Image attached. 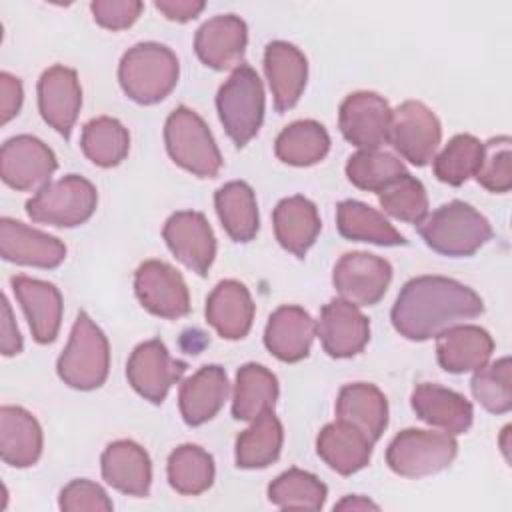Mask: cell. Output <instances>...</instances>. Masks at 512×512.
Listing matches in <instances>:
<instances>
[{
    "label": "cell",
    "instance_id": "obj_36",
    "mask_svg": "<svg viewBox=\"0 0 512 512\" xmlns=\"http://www.w3.org/2000/svg\"><path fill=\"white\" fill-rule=\"evenodd\" d=\"M284 430L274 412H264L252 426L236 438V464L240 468H264L272 464L282 450Z\"/></svg>",
    "mask_w": 512,
    "mask_h": 512
},
{
    "label": "cell",
    "instance_id": "obj_3",
    "mask_svg": "<svg viewBox=\"0 0 512 512\" xmlns=\"http://www.w3.org/2000/svg\"><path fill=\"white\" fill-rule=\"evenodd\" d=\"M180 74L176 54L158 42H140L120 60L118 80L124 94L138 104H156L176 86Z\"/></svg>",
    "mask_w": 512,
    "mask_h": 512
},
{
    "label": "cell",
    "instance_id": "obj_16",
    "mask_svg": "<svg viewBox=\"0 0 512 512\" xmlns=\"http://www.w3.org/2000/svg\"><path fill=\"white\" fill-rule=\"evenodd\" d=\"M316 332L328 356L350 358L368 344L370 322L354 304L334 298L322 308Z\"/></svg>",
    "mask_w": 512,
    "mask_h": 512
},
{
    "label": "cell",
    "instance_id": "obj_19",
    "mask_svg": "<svg viewBox=\"0 0 512 512\" xmlns=\"http://www.w3.org/2000/svg\"><path fill=\"white\" fill-rule=\"evenodd\" d=\"M0 254L4 260L36 266V268H56L66 258V246L50 234L34 230L18 220H0Z\"/></svg>",
    "mask_w": 512,
    "mask_h": 512
},
{
    "label": "cell",
    "instance_id": "obj_29",
    "mask_svg": "<svg viewBox=\"0 0 512 512\" xmlns=\"http://www.w3.org/2000/svg\"><path fill=\"white\" fill-rule=\"evenodd\" d=\"M372 444L374 442H370L360 430L342 420L326 424L316 438L318 456L342 476H350L368 466L372 458Z\"/></svg>",
    "mask_w": 512,
    "mask_h": 512
},
{
    "label": "cell",
    "instance_id": "obj_39",
    "mask_svg": "<svg viewBox=\"0 0 512 512\" xmlns=\"http://www.w3.org/2000/svg\"><path fill=\"white\" fill-rule=\"evenodd\" d=\"M408 174L404 162L390 152L380 148L360 150L352 154L346 162V176L348 180L362 190L368 192H382L400 176Z\"/></svg>",
    "mask_w": 512,
    "mask_h": 512
},
{
    "label": "cell",
    "instance_id": "obj_27",
    "mask_svg": "<svg viewBox=\"0 0 512 512\" xmlns=\"http://www.w3.org/2000/svg\"><path fill=\"white\" fill-rule=\"evenodd\" d=\"M412 410L420 420L448 434H464L472 426V404L458 392L438 384H418L412 392Z\"/></svg>",
    "mask_w": 512,
    "mask_h": 512
},
{
    "label": "cell",
    "instance_id": "obj_24",
    "mask_svg": "<svg viewBox=\"0 0 512 512\" xmlns=\"http://www.w3.org/2000/svg\"><path fill=\"white\" fill-rule=\"evenodd\" d=\"M230 392L226 372L218 364L202 366L180 386L178 404L188 426H200L212 420L224 406Z\"/></svg>",
    "mask_w": 512,
    "mask_h": 512
},
{
    "label": "cell",
    "instance_id": "obj_42",
    "mask_svg": "<svg viewBox=\"0 0 512 512\" xmlns=\"http://www.w3.org/2000/svg\"><path fill=\"white\" fill-rule=\"evenodd\" d=\"M512 362L508 356L486 364L472 376L474 398L492 414H506L512 408Z\"/></svg>",
    "mask_w": 512,
    "mask_h": 512
},
{
    "label": "cell",
    "instance_id": "obj_44",
    "mask_svg": "<svg viewBox=\"0 0 512 512\" xmlns=\"http://www.w3.org/2000/svg\"><path fill=\"white\" fill-rule=\"evenodd\" d=\"M474 176L490 192L502 194L512 188V140L508 136H496L484 144L482 162Z\"/></svg>",
    "mask_w": 512,
    "mask_h": 512
},
{
    "label": "cell",
    "instance_id": "obj_28",
    "mask_svg": "<svg viewBox=\"0 0 512 512\" xmlns=\"http://www.w3.org/2000/svg\"><path fill=\"white\" fill-rule=\"evenodd\" d=\"M336 418L376 442L388 426V400L374 384H346L336 400Z\"/></svg>",
    "mask_w": 512,
    "mask_h": 512
},
{
    "label": "cell",
    "instance_id": "obj_9",
    "mask_svg": "<svg viewBox=\"0 0 512 512\" xmlns=\"http://www.w3.org/2000/svg\"><path fill=\"white\" fill-rule=\"evenodd\" d=\"M442 126L436 114L418 100H406L392 110L388 142L414 166H426L438 150Z\"/></svg>",
    "mask_w": 512,
    "mask_h": 512
},
{
    "label": "cell",
    "instance_id": "obj_10",
    "mask_svg": "<svg viewBox=\"0 0 512 512\" xmlns=\"http://www.w3.org/2000/svg\"><path fill=\"white\" fill-rule=\"evenodd\" d=\"M186 368V362L170 356L162 340L152 338L134 348L126 364V376L142 398L160 404L172 384L184 376Z\"/></svg>",
    "mask_w": 512,
    "mask_h": 512
},
{
    "label": "cell",
    "instance_id": "obj_25",
    "mask_svg": "<svg viewBox=\"0 0 512 512\" xmlns=\"http://www.w3.org/2000/svg\"><path fill=\"white\" fill-rule=\"evenodd\" d=\"M316 324L300 306H280L268 318L264 330L266 348L282 362H298L308 356Z\"/></svg>",
    "mask_w": 512,
    "mask_h": 512
},
{
    "label": "cell",
    "instance_id": "obj_7",
    "mask_svg": "<svg viewBox=\"0 0 512 512\" xmlns=\"http://www.w3.org/2000/svg\"><path fill=\"white\" fill-rule=\"evenodd\" d=\"M96 204L94 184L78 174H68L42 186L26 202V212L34 222L72 228L84 224L94 214Z\"/></svg>",
    "mask_w": 512,
    "mask_h": 512
},
{
    "label": "cell",
    "instance_id": "obj_26",
    "mask_svg": "<svg viewBox=\"0 0 512 512\" xmlns=\"http://www.w3.org/2000/svg\"><path fill=\"white\" fill-rule=\"evenodd\" d=\"M102 478L128 496H146L152 484L148 452L132 440H116L102 452Z\"/></svg>",
    "mask_w": 512,
    "mask_h": 512
},
{
    "label": "cell",
    "instance_id": "obj_37",
    "mask_svg": "<svg viewBox=\"0 0 512 512\" xmlns=\"http://www.w3.org/2000/svg\"><path fill=\"white\" fill-rule=\"evenodd\" d=\"M168 482L176 492L186 496L206 492L214 482L212 456L196 444L178 446L168 456Z\"/></svg>",
    "mask_w": 512,
    "mask_h": 512
},
{
    "label": "cell",
    "instance_id": "obj_2",
    "mask_svg": "<svg viewBox=\"0 0 512 512\" xmlns=\"http://www.w3.org/2000/svg\"><path fill=\"white\" fill-rule=\"evenodd\" d=\"M418 232L426 246L452 258L472 256L492 238V226L486 216L462 200L442 204L428 214L418 224Z\"/></svg>",
    "mask_w": 512,
    "mask_h": 512
},
{
    "label": "cell",
    "instance_id": "obj_17",
    "mask_svg": "<svg viewBox=\"0 0 512 512\" xmlns=\"http://www.w3.org/2000/svg\"><path fill=\"white\" fill-rule=\"evenodd\" d=\"M82 106V88L72 68L52 66L38 80V108L46 124L64 138L70 136Z\"/></svg>",
    "mask_w": 512,
    "mask_h": 512
},
{
    "label": "cell",
    "instance_id": "obj_12",
    "mask_svg": "<svg viewBox=\"0 0 512 512\" xmlns=\"http://www.w3.org/2000/svg\"><path fill=\"white\" fill-rule=\"evenodd\" d=\"M140 304L160 318H182L190 312V296L182 274L162 260H146L134 274Z\"/></svg>",
    "mask_w": 512,
    "mask_h": 512
},
{
    "label": "cell",
    "instance_id": "obj_43",
    "mask_svg": "<svg viewBox=\"0 0 512 512\" xmlns=\"http://www.w3.org/2000/svg\"><path fill=\"white\" fill-rule=\"evenodd\" d=\"M386 214L408 224H420L428 216V196L420 180L410 174L400 176L378 194Z\"/></svg>",
    "mask_w": 512,
    "mask_h": 512
},
{
    "label": "cell",
    "instance_id": "obj_21",
    "mask_svg": "<svg viewBox=\"0 0 512 512\" xmlns=\"http://www.w3.org/2000/svg\"><path fill=\"white\" fill-rule=\"evenodd\" d=\"M12 290L28 318V326L38 344L56 340L62 322V294L44 280L28 276H12Z\"/></svg>",
    "mask_w": 512,
    "mask_h": 512
},
{
    "label": "cell",
    "instance_id": "obj_15",
    "mask_svg": "<svg viewBox=\"0 0 512 512\" xmlns=\"http://www.w3.org/2000/svg\"><path fill=\"white\" fill-rule=\"evenodd\" d=\"M162 236L186 268L200 276L208 274L216 256V238L204 214L194 210L172 214L164 224Z\"/></svg>",
    "mask_w": 512,
    "mask_h": 512
},
{
    "label": "cell",
    "instance_id": "obj_8",
    "mask_svg": "<svg viewBox=\"0 0 512 512\" xmlns=\"http://www.w3.org/2000/svg\"><path fill=\"white\" fill-rule=\"evenodd\" d=\"M456 452L458 442L448 432L406 428L390 442L386 462L398 476L422 478L448 468L456 458Z\"/></svg>",
    "mask_w": 512,
    "mask_h": 512
},
{
    "label": "cell",
    "instance_id": "obj_45",
    "mask_svg": "<svg viewBox=\"0 0 512 512\" xmlns=\"http://www.w3.org/2000/svg\"><path fill=\"white\" fill-rule=\"evenodd\" d=\"M58 504L62 510H68V512H78V510L108 512L114 508V504L108 498V494L104 492V488L98 486L96 482H90L84 478L72 480L70 484H66L60 492Z\"/></svg>",
    "mask_w": 512,
    "mask_h": 512
},
{
    "label": "cell",
    "instance_id": "obj_41",
    "mask_svg": "<svg viewBox=\"0 0 512 512\" xmlns=\"http://www.w3.org/2000/svg\"><path fill=\"white\" fill-rule=\"evenodd\" d=\"M484 144L472 134H456L444 150L434 156V176L450 186L464 184L480 168Z\"/></svg>",
    "mask_w": 512,
    "mask_h": 512
},
{
    "label": "cell",
    "instance_id": "obj_1",
    "mask_svg": "<svg viewBox=\"0 0 512 512\" xmlns=\"http://www.w3.org/2000/svg\"><path fill=\"white\" fill-rule=\"evenodd\" d=\"M482 312L484 302L472 288L444 276H418L402 286L390 318L400 336L422 342Z\"/></svg>",
    "mask_w": 512,
    "mask_h": 512
},
{
    "label": "cell",
    "instance_id": "obj_13",
    "mask_svg": "<svg viewBox=\"0 0 512 512\" xmlns=\"http://www.w3.org/2000/svg\"><path fill=\"white\" fill-rule=\"evenodd\" d=\"M58 168L54 152L36 136L20 134L2 144L0 176L16 190H40Z\"/></svg>",
    "mask_w": 512,
    "mask_h": 512
},
{
    "label": "cell",
    "instance_id": "obj_11",
    "mask_svg": "<svg viewBox=\"0 0 512 512\" xmlns=\"http://www.w3.org/2000/svg\"><path fill=\"white\" fill-rule=\"evenodd\" d=\"M392 280V266L368 252L344 254L332 272V282L342 300L354 306H372L380 302Z\"/></svg>",
    "mask_w": 512,
    "mask_h": 512
},
{
    "label": "cell",
    "instance_id": "obj_47",
    "mask_svg": "<svg viewBox=\"0 0 512 512\" xmlns=\"http://www.w3.org/2000/svg\"><path fill=\"white\" fill-rule=\"evenodd\" d=\"M22 98H24L22 82L12 74L2 72L0 74V122L2 124L10 122L18 114L22 106Z\"/></svg>",
    "mask_w": 512,
    "mask_h": 512
},
{
    "label": "cell",
    "instance_id": "obj_30",
    "mask_svg": "<svg viewBox=\"0 0 512 512\" xmlns=\"http://www.w3.org/2000/svg\"><path fill=\"white\" fill-rule=\"evenodd\" d=\"M42 454V428L20 406L0 408V456L8 466L28 468Z\"/></svg>",
    "mask_w": 512,
    "mask_h": 512
},
{
    "label": "cell",
    "instance_id": "obj_48",
    "mask_svg": "<svg viewBox=\"0 0 512 512\" xmlns=\"http://www.w3.org/2000/svg\"><path fill=\"white\" fill-rule=\"evenodd\" d=\"M0 348L4 356H14L22 352V336L18 332L12 308L6 296H2V322H0Z\"/></svg>",
    "mask_w": 512,
    "mask_h": 512
},
{
    "label": "cell",
    "instance_id": "obj_4",
    "mask_svg": "<svg viewBox=\"0 0 512 512\" xmlns=\"http://www.w3.org/2000/svg\"><path fill=\"white\" fill-rule=\"evenodd\" d=\"M56 368L64 384L76 390H94L106 382L110 370L108 338L86 312L76 316Z\"/></svg>",
    "mask_w": 512,
    "mask_h": 512
},
{
    "label": "cell",
    "instance_id": "obj_22",
    "mask_svg": "<svg viewBox=\"0 0 512 512\" xmlns=\"http://www.w3.org/2000/svg\"><path fill=\"white\" fill-rule=\"evenodd\" d=\"M436 338L438 364L450 374L476 372L488 364L494 350L492 336L474 324H456Z\"/></svg>",
    "mask_w": 512,
    "mask_h": 512
},
{
    "label": "cell",
    "instance_id": "obj_34",
    "mask_svg": "<svg viewBox=\"0 0 512 512\" xmlns=\"http://www.w3.org/2000/svg\"><path fill=\"white\" fill-rule=\"evenodd\" d=\"M338 232L356 242H370L378 246H400L406 238L374 208L358 200H342L336 206Z\"/></svg>",
    "mask_w": 512,
    "mask_h": 512
},
{
    "label": "cell",
    "instance_id": "obj_31",
    "mask_svg": "<svg viewBox=\"0 0 512 512\" xmlns=\"http://www.w3.org/2000/svg\"><path fill=\"white\" fill-rule=\"evenodd\" d=\"M272 220L280 246L298 258H304L322 228L314 202L304 196H288L280 200L274 208Z\"/></svg>",
    "mask_w": 512,
    "mask_h": 512
},
{
    "label": "cell",
    "instance_id": "obj_35",
    "mask_svg": "<svg viewBox=\"0 0 512 512\" xmlns=\"http://www.w3.org/2000/svg\"><path fill=\"white\" fill-rule=\"evenodd\" d=\"M330 150V136L316 120H298L286 126L274 144L276 156L290 166H312Z\"/></svg>",
    "mask_w": 512,
    "mask_h": 512
},
{
    "label": "cell",
    "instance_id": "obj_46",
    "mask_svg": "<svg viewBox=\"0 0 512 512\" xmlns=\"http://www.w3.org/2000/svg\"><path fill=\"white\" fill-rule=\"evenodd\" d=\"M144 4L138 0H96L90 4L94 20L108 30H124L132 26Z\"/></svg>",
    "mask_w": 512,
    "mask_h": 512
},
{
    "label": "cell",
    "instance_id": "obj_38",
    "mask_svg": "<svg viewBox=\"0 0 512 512\" xmlns=\"http://www.w3.org/2000/svg\"><path fill=\"white\" fill-rule=\"evenodd\" d=\"M80 146L96 166L112 168L126 158L130 136L122 122L110 116H100L84 126Z\"/></svg>",
    "mask_w": 512,
    "mask_h": 512
},
{
    "label": "cell",
    "instance_id": "obj_20",
    "mask_svg": "<svg viewBox=\"0 0 512 512\" xmlns=\"http://www.w3.org/2000/svg\"><path fill=\"white\" fill-rule=\"evenodd\" d=\"M264 72L272 92L274 108L278 112L294 108L306 88V56L294 44L274 40L264 50Z\"/></svg>",
    "mask_w": 512,
    "mask_h": 512
},
{
    "label": "cell",
    "instance_id": "obj_51",
    "mask_svg": "<svg viewBox=\"0 0 512 512\" xmlns=\"http://www.w3.org/2000/svg\"><path fill=\"white\" fill-rule=\"evenodd\" d=\"M508 436H510V426H506V428L502 430V436H500V446H502V452H504V458H506V460H510V454H508V450H510Z\"/></svg>",
    "mask_w": 512,
    "mask_h": 512
},
{
    "label": "cell",
    "instance_id": "obj_40",
    "mask_svg": "<svg viewBox=\"0 0 512 512\" xmlns=\"http://www.w3.org/2000/svg\"><path fill=\"white\" fill-rule=\"evenodd\" d=\"M326 486L310 472L290 468L268 486V500L284 510H320L326 502Z\"/></svg>",
    "mask_w": 512,
    "mask_h": 512
},
{
    "label": "cell",
    "instance_id": "obj_33",
    "mask_svg": "<svg viewBox=\"0 0 512 512\" xmlns=\"http://www.w3.org/2000/svg\"><path fill=\"white\" fill-rule=\"evenodd\" d=\"M214 206L226 234L234 242H250L260 226L254 190L242 182L232 180L220 186L214 194Z\"/></svg>",
    "mask_w": 512,
    "mask_h": 512
},
{
    "label": "cell",
    "instance_id": "obj_50",
    "mask_svg": "<svg viewBox=\"0 0 512 512\" xmlns=\"http://www.w3.org/2000/svg\"><path fill=\"white\" fill-rule=\"evenodd\" d=\"M378 510V504L364 496H346L338 504H334V510Z\"/></svg>",
    "mask_w": 512,
    "mask_h": 512
},
{
    "label": "cell",
    "instance_id": "obj_32",
    "mask_svg": "<svg viewBox=\"0 0 512 512\" xmlns=\"http://www.w3.org/2000/svg\"><path fill=\"white\" fill-rule=\"evenodd\" d=\"M278 400V380L262 364H244L236 372L232 416L236 420H256L264 412L274 410Z\"/></svg>",
    "mask_w": 512,
    "mask_h": 512
},
{
    "label": "cell",
    "instance_id": "obj_23",
    "mask_svg": "<svg viewBox=\"0 0 512 512\" xmlns=\"http://www.w3.org/2000/svg\"><path fill=\"white\" fill-rule=\"evenodd\" d=\"M208 324L226 340L244 338L254 320V302L248 288L238 280H222L206 300Z\"/></svg>",
    "mask_w": 512,
    "mask_h": 512
},
{
    "label": "cell",
    "instance_id": "obj_6",
    "mask_svg": "<svg viewBox=\"0 0 512 512\" xmlns=\"http://www.w3.org/2000/svg\"><path fill=\"white\" fill-rule=\"evenodd\" d=\"M164 142L170 158L200 178H214L222 168V156L212 132L206 122L186 106L174 108L166 118Z\"/></svg>",
    "mask_w": 512,
    "mask_h": 512
},
{
    "label": "cell",
    "instance_id": "obj_49",
    "mask_svg": "<svg viewBox=\"0 0 512 512\" xmlns=\"http://www.w3.org/2000/svg\"><path fill=\"white\" fill-rule=\"evenodd\" d=\"M168 20H176V22H188L192 18H196L202 10H204V2L202 0H158L154 4Z\"/></svg>",
    "mask_w": 512,
    "mask_h": 512
},
{
    "label": "cell",
    "instance_id": "obj_18",
    "mask_svg": "<svg viewBox=\"0 0 512 512\" xmlns=\"http://www.w3.org/2000/svg\"><path fill=\"white\" fill-rule=\"evenodd\" d=\"M248 42L246 22L234 14H220L206 20L194 38L198 58L214 68L228 70L238 68Z\"/></svg>",
    "mask_w": 512,
    "mask_h": 512
},
{
    "label": "cell",
    "instance_id": "obj_14",
    "mask_svg": "<svg viewBox=\"0 0 512 512\" xmlns=\"http://www.w3.org/2000/svg\"><path fill=\"white\" fill-rule=\"evenodd\" d=\"M392 110L376 92H352L340 104L338 124L342 136L362 148L372 150L388 142Z\"/></svg>",
    "mask_w": 512,
    "mask_h": 512
},
{
    "label": "cell",
    "instance_id": "obj_5",
    "mask_svg": "<svg viewBox=\"0 0 512 512\" xmlns=\"http://www.w3.org/2000/svg\"><path fill=\"white\" fill-rule=\"evenodd\" d=\"M216 108L226 134L238 148L258 134L264 120V88L252 66L234 68L218 90Z\"/></svg>",
    "mask_w": 512,
    "mask_h": 512
}]
</instances>
